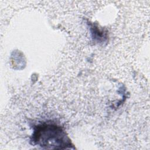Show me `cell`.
I'll return each instance as SVG.
<instances>
[{
  "label": "cell",
  "instance_id": "1",
  "mask_svg": "<svg viewBox=\"0 0 150 150\" xmlns=\"http://www.w3.org/2000/svg\"><path fill=\"white\" fill-rule=\"evenodd\" d=\"M31 141L44 149L72 148L73 144L66 132L60 125L44 122L33 128Z\"/></svg>",
  "mask_w": 150,
  "mask_h": 150
}]
</instances>
